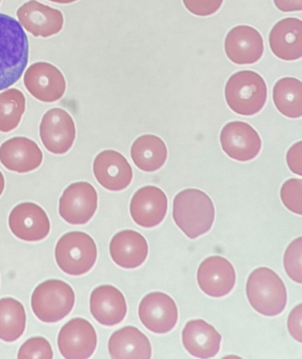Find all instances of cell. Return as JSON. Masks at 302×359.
I'll return each instance as SVG.
<instances>
[{
	"mask_svg": "<svg viewBox=\"0 0 302 359\" xmlns=\"http://www.w3.org/2000/svg\"><path fill=\"white\" fill-rule=\"evenodd\" d=\"M29 39L20 22L0 13V91L15 85L29 62Z\"/></svg>",
	"mask_w": 302,
	"mask_h": 359,
	"instance_id": "obj_1",
	"label": "cell"
},
{
	"mask_svg": "<svg viewBox=\"0 0 302 359\" xmlns=\"http://www.w3.org/2000/svg\"><path fill=\"white\" fill-rule=\"evenodd\" d=\"M173 218L186 237L196 239L211 230L215 220V207L207 193L186 189L174 198Z\"/></svg>",
	"mask_w": 302,
	"mask_h": 359,
	"instance_id": "obj_2",
	"label": "cell"
},
{
	"mask_svg": "<svg viewBox=\"0 0 302 359\" xmlns=\"http://www.w3.org/2000/svg\"><path fill=\"white\" fill-rule=\"evenodd\" d=\"M247 297L252 308L260 314L277 316L287 306V287L278 274L262 266L249 274L247 283Z\"/></svg>",
	"mask_w": 302,
	"mask_h": 359,
	"instance_id": "obj_3",
	"label": "cell"
},
{
	"mask_svg": "<svg viewBox=\"0 0 302 359\" xmlns=\"http://www.w3.org/2000/svg\"><path fill=\"white\" fill-rule=\"evenodd\" d=\"M226 100L231 110L242 116H253L263 109L268 88L261 75L254 71H239L228 79Z\"/></svg>",
	"mask_w": 302,
	"mask_h": 359,
	"instance_id": "obj_4",
	"label": "cell"
},
{
	"mask_svg": "<svg viewBox=\"0 0 302 359\" xmlns=\"http://www.w3.org/2000/svg\"><path fill=\"white\" fill-rule=\"evenodd\" d=\"M74 304V290L60 279L43 281L37 285L31 298L35 316L46 323H55L66 318Z\"/></svg>",
	"mask_w": 302,
	"mask_h": 359,
	"instance_id": "obj_5",
	"label": "cell"
},
{
	"mask_svg": "<svg viewBox=\"0 0 302 359\" xmlns=\"http://www.w3.org/2000/svg\"><path fill=\"white\" fill-rule=\"evenodd\" d=\"M55 258L62 272L71 276H81L95 266L97 247L87 233L69 232L58 241Z\"/></svg>",
	"mask_w": 302,
	"mask_h": 359,
	"instance_id": "obj_6",
	"label": "cell"
},
{
	"mask_svg": "<svg viewBox=\"0 0 302 359\" xmlns=\"http://www.w3.org/2000/svg\"><path fill=\"white\" fill-rule=\"evenodd\" d=\"M98 207V195L89 182H79L70 184L60 199V215L72 226L88 224L95 215Z\"/></svg>",
	"mask_w": 302,
	"mask_h": 359,
	"instance_id": "obj_7",
	"label": "cell"
},
{
	"mask_svg": "<svg viewBox=\"0 0 302 359\" xmlns=\"http://www.w3.org/2000/svg\"><path fill=\"white\" fill-rule=\"evenodd\" d=\"M29 93L39 102H58L66 93L67 83L60 69L49 62H35L29 67L24 77Z\"/></svg>",
	"mask_w": 302,
	"mask_h": 359,
	"instance_id": "obj_8",
	"label": "cell"
},
{
	"mask_svg": "<svg viewBox=\"0 0 302 359\" xmlns=\"http://www.w3.org/2000/svg\"><path fill=\"white\" fill-rule=\"evenodd\" d=\"M39 134L43 146L56 155L66 154L76 138V126L72 116L60 108L48 111L41 119Z\"/></svg>",
	"mask_w": 302,
	"mask_h": 359,
	"instance_id": "obj_9",
	"label": "cell"
},
{
	"mask_svg": "<svg viewBox=\"0 0 302 359\" xmlns=\"http://www.w3.org/2000/svg\"><path fill=\"white\" fill-rule=\"evenodd\" d=\"M220 144L222 150L230 158L241 163L256 158L262 147L258 132L243 121L226 123L220 134Z\"/></svg>",
	"mask_w": 302,
	"mask_h": 359,
	"instance_id": "obj_10",
	"label": "cell"
},
{
	"mask_svg": "<svg viewBox=\"0 0 302 359\" xmlns=\"http://www.w3.org/2000/svg\"><path fill=\"white\" fill-rule=\"evenodd\" d=\"M142 325L155 334H167L178 321V309L173 298L163 292H153L142 298L138 308Z\"/></svg>",
	"mask_w": 302,
	"mask_h": 359,
	"instance_id": "obj_11",
	"label": "cell"
},
{
	"mask_svg": "<svg viewBox=\"0 0 302 359\" xmlns=\"http://www.w3.org/2000/svg\"><path fill=\"white\" fill-rule=\"evenodd\" d=\"M57 342L64 358H90L97 346V334L87 319H71L60 330Z\"/></svg>",
	"mask_w": 302,
	"mask_h": 359,
	"instance_id": "obj_12",
	"label": "cell"
},
{
	"mask_svg": "<svg viewBox=\"0 0 302 359\" xmlns=\"http://www.w3.org/2000/svg\"><path fill=\"white\" fill-rule=\"evenodd\" d=\"M9 228L18 238L36 243L47 238L51 222L43 208L36 203H22L10 213Z\"/></svg>",
	"mask_w": 302,
	"mask_h": 359,
	"instance_id": "obj_13",
	"label": "cell"
},
{
	"mask_svg": "<svg viewBox=\"0 0 302 359\" xmlns=\"http://www.w3.org/2000/svg\"><path fill=\"white\" fill-rule=\"evenodd\" d=\"M197 283L203 293L214 298L224 297L236 285V272L228 259L211 256L203 260L197 271Z\"/></svg>",
	"mask_w": 302,
	"mask_h": 359,
	"instance_id": "obj_14",
	"label": "cell"
},
{
	"mask_svg": "<svg viewBox=\"0 0 302 359\" xmlns=\"http://www.w3.org/2000/svg\"><path fill=\"white\" fill-rule=\"evenodd\" d=\"M18 18L25 30L35 37L53 36L64 28V14L57 9L30 0L18 10Z\"/></svg>",
	"mask_w": 302,
	"mask_h": 359,
	"instance_id": "obj_15",
	"label": "cell"
},
{
	"mask_svg": "<svg viewBox=\"0 0 302 359\" xmlns=\"http://www.w3.org/2000/svg\"><path fill=\"white\" fill-rule=\"evenodd\" d=\"M94 175L100 186L111 192L125 190L133 180V170L125 156L117 151L106 150L96 156Z\"/></svg>",
	"mask_w": 302,
	"mask_h": 359,
	"instance_id": "obj_16",
	"label": "cell"
},
{
	"mask_svg": "<svg viewBox=\"0 0 302 359\" xmlns=\"http://www.w3.org/2000/svg\"><path fill=\"white\" fill-rule=\"evenodd\" d=\"M167 197L158 187L146 186L132 197L130 213L135 224L142 228H154L165 219Z\"/></svg>",
	"mask_w": 302,
	"mask_h": 359,
	"instance_id": "obj_17",
	"label": "cell"
},
{
	"mask_svg": "<svg viewBox=\"0 0 302 359\" xmlns=\"http://www.w3.org/2000/svg\"><path fill=\"white\" fill-rule=\"evenodd\" d=\"M224 50L228 60L234 64H256L263 55V39L255 28L237 26L226 35Z\"/></svg>",
	"mask_w": 302,
	"mask_h": 359,
	"instance_id": "obj_18",
	"label": "cell"
},
{
	"mask_svg": "<svg viewBox=\"0 0 302 359\" xmlns=\"http://www.w3.org/2000/svg\"><path fill=\"white\" fill-rule=\"evenodd\" d=\"M43 159L39 144L27 137H13L0 146V163L16 173L34 171L41 167Z\"/></svg>",
	"mask_w": 302,
	"mask_h": 359,
	"instance_id": "obj_19",
	"label": "cell"
},
{
	"mask_svg": "<svg viewBox=\"0 0 302 359\" xmlns=\"http://www.w3.org/2000/svg\"><path fill=\"white\" fill-rule=\"evenodd\" d=\"M90 310L98 323L114 327L123 323L127 316V302L125 295L116 287L99 285L92 292Z\"/></svg>",
	"mask_w": 302,
	"mask_h": 359,
	"instance_id": "obj_20",
	"label": "cell"
},
{
	"mask_svg": "<svg viewBox=\"0 0 302 359\" xmlns=\"http://www.w3.org/2000/svg\"><path fill=\"white\" fill-rule=\"evenodd\" d=\"M268 43L273 54L279 60L294 62L302 56V22L284 18L277 22L270 32Z\"/></svg>",
	"mask_w": 302,
	"mask_h": 359,
	"instance_id": "obj_21",
	"label": "cell"
},
{
	"mask_svg": "<svg viewBox=\"0 0 302 359\" xmlns=\"http://www.w3.org/2000/svg\"><path fill=\"white\" fill-rule=\"evenodd\" d=\"M182 344L192 356L212 358L219 352L221 335L207 321L194 319L182 330Z\"/></svg>",
	"mask_w": 302,
	"mask_h": 359,
	"instance_id": "obj_22",
	"label": "cell"
},
{
	"mask_svg": "<svg viewBox=\"0 0 302 359\" xmlns=\"http://www.w3.org/2000/svg\"><path fill=\"white\" fill-rule=\"evenodd\" d=\"M113 262L123 269H136L142 266L149 255V245L140 233L125 230L113 236L110 243Z\"/></svg>",
	"mask_w": 302,
	"mask_h": 359,
	"instance_id": "obj_23",
	"label": "cell"
},
{
	"mask_svg": "<svg viewBox=\"0 0 302 359\" xmlns=\"http://www.w3.org/2000/svg\"><path fill=\"white\" fill-rule=\"evenodd\" d=\"M109 353L114 359H150L152 346L149 338L136 327H125L109 339Z\"/></svg>",
	"mask_w": 302,
	"mask_h": 359,
	"instance_id": "obj_24",
	"label": "cell"
},
{
	"mask_svg": "<svg viewBox=\"0 0 302 359\" xmlns=\"http://www.w3.org/2000/svg\"><path fill=\"white\" fill-rule=\"evenodd\" d=\"M131 157L138 169L156 172L165 165L167 149L165 142L156 135H142L132 144Z\"/></svg>",
	"mask_w": 302,
	"mask_h": 359,
	"instance_id": "obj_25",
	"label": "cell"
},
{
	"mask_svg": "<svg viewBox=\"0 0 302 359\" xmlns=\"http://www.w3.org/2000/svg\"><path fill=\"white\" fill-rule=\"evenodd\" d=\"M27 314L24 304L12 297L0 299V339L14 342L24 335Z\"/></svg>",
	"mask_w": 302,
	"mask_h": 359,
	"instance_id": "obj_26",
	"label": "cell"
},
{
	"mask_svg": "<svg viewBox=\"0 0 302 359\" xmlns=\"http://www.w3.org/2000/svg\"><path fill=\"white\" fill-rule=\"evenodd\" d=\"M273 100L281 114L289 118H300L302 116L301 81L293 77L279 79L273 88Z\"/></svg>",
	"mask_w": 302,
	"mask_h": 359,
	"instance_id": "obj_27",
	"label": "cell"
},
{
	"mask_svg": "<svg viewBox=\"0 0 302 359\" xmlns=\"http://www.w3.org/2000/svg\"><path fill=\"white\" fill-rule=\"evenodd\" d=\"M26 112V97L20 90L0 93V132L9 133L20 126Z\"/></svg>",
	"mask_w": 302,
	"mask_h": 359,
	"instance_id": "obj_28",
	"label": "cell"
},
{
	"mask_svg": "<svg viewBox=\"0 0 302 359\" xmlns=\"http://www.w3.org/2000/svg\"><path fill=\"white\" fill-rule=\"evenodd\" d=\"M302 239H295L289 243L284 253L285 272L291 280L297 283H302Z\"/></svg>",
	"mask_w": 302,
	"mask_h": 359,
	"instance_id": "obj_29",
	"label": "cell"
},
{
	"mask_svg": "<svg viewBox=\"0 0 302 359\" xmlns=\"http://www.w3.org/2000/svg\"><path fill=\"white\" fill-rule=\"evenodd\" d=\"M281 201L283 205L293 213L302 214V180H289L281 187Z\"/></svg>",
	"mask_w": 302,
	"mask_h": 359,
	"instance_id": "obj_30",
	"label": "cell"
},
{
	"mask_svg": "<svg viewBox=\"0 0 302 359\" xmlns=\"http://www.w3.org/2000/svg\"><path fill=\"white\" fill-rule=\"evenodd\" d=\"M18 357L20 359H52L53 350L46 338L32 337L20 346Z\"/></svg>",
	"mask_w": 302,
	"mask_h": 359,
	"instance_id": "obj_31",
	"label": "cell"
},
{
	"mask_svg": "<svg viewBox=\"0 0 302 359\" xmlns=\"http://www.w3.org/2000/svg\"><path fill=\"white\" fill-rule=\"evenodd\" d=\"M184 7L190 13L199 18H207L217 13L224 0H182Z\"/></svg>",
	"mask_w": 302,
	"mask_h": 359,
	"instance_id": "obj_32",
	"label": "cell"
},
{
	"mask_svg": "<svg viewBox=\"0 0 302 359\" xmlns=\"http://www.w3.org/2000/svg\"><path fill=\"white\" fill-rule=\"evenodd\" d=\"M287 165L293 173L302 175V142L291 147L287 154Z\"/></svg>",
	"mask_w": 302,
	"mask_h": 359,
	"instance_id": "obj_33",
	"label": "cell"
},
{
	"mask_svg": "<svg viewBox=\"0 0 302 359\" xmlns=\"http://www.w3.org/2000/svg\"><path fill=\"white\" fill-rule=\"evenodd\" d=\"M287 327H289L291 337L297 341L301 342V304H298L291 311L289 319H287Z\"/></svg>",
	"mask_w": 302,
	"mask_h": 359,
	"instance_id": "obj_34",
	"label": "cell"
},
{
	"mask_svg": "<svg viewBox=\"0 0 302 359\" xmlns=\"http://www.w3.org/2000/svg\"><path fill=\"white\" fill-rule=\"evenodd\" d=\"M275 6L279 11L299 12L302 10V0H274Z\"/></svg>",
	"mask_w": 302,
	"mask_h": 359,
	"instance_id": "obj_35",
	"label": "cell"
},
{
	"mask_svg": "<svg viewBox=\"0 0 302 359\" xmlns=\"http://www.w3.org/2000/svg\"><path fill=\"white\" fill-rule=\"evenodd\" d=\"M5 177H4L3 173L0 172V196H1V194H3L4 193V191H5Z\"/></svg>",
	"mask_w": 302,
	"mask_h": 359,
	"instance_id": "obj_36",
	"label": "cell"
},
{
	"mask_svg": "<svg viewBox=\"0 0 302 359\" xmlns=\"http://www.w3.org/2000/svg\"><path fill=\"white\" fill-rule=\"evenodd\" d=\"M51 3L62 4V5H67V4H72L77 1V0H49Z\"/></svg>",
	"mask_w": 302,
	"mask_h": 359,
	"instance_id": "obj_37",
	"label": "cell"
},
{
	"mask_svg": "<svg viewBox=\"0 0 302 359\" xmlns=\"http://www.w3.org/2000/svg\"><path fill=\"white\" fill-rule=\"evenodd\" d=\"M0 3H1V0H0Z\"/></svg>",
	"mask_w": 302,
	"mask_h": 359,
	"instance_id": "obj_38",
	"label": "cell"
}]
</instances>
